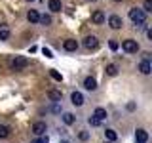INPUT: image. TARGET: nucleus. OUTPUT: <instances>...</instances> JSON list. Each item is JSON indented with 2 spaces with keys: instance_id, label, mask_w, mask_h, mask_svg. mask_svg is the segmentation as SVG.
Here are the masks:
<instances>
[{
  "instance_id": "nucleus-30",
  "label": "nucleus",
  "mask_w": 152,
  "mask_h": 143,
  "mask_svg": "<svg viewBox=\"0 0 152 143\" xmlns=\"http://www.w3.org/2000/svg\"><path fill=\"white\" fill-rule=\"evenodd\" d=\"M51 111H53V113H59V111H61V109H59V105H57V103H55V105H53V107H51Z\"/></svg>"
},
{
  "instance_id": "nucleus-14",
  "label": "nucleus",
  "mask_w": 152,
  "mask_h": 143,
  "mask_svg": "<svg viewBox=\"0 0 152 143\" xmlns=\"http://www.w3.org/2000/svg\"><path fill=\"white\" fill-rule=\"evenodd\" d=\"M93 116H95V118H99V120L103 122L104 118L108 116V113H107V109H104V107H97V109L93 111Z\"/></svg>"
},
{
  "instance_id": "nucleus-19",
  "label": "nucleus",
  "mask_w": 152,
  "mask_h": 143,
  "mask_svg": "<svg viewBox=\"0 0 152 143\" xmlns=\"http://www.w3.org/2000/svg\"><path fill=\"white\" fill-rule=\"evenodd\" d=\"M104 137H107V141H116L118 139V133L114 132V130H110V128H107V130H104Z\"/></svg>"
},
{
  "instance_id": "nucleus-27",
  "label": "nucleus",
  "mask_w": 152,
  "mask_h": 143,
  "mask_svg": "<svg viewBox=\"0 0 152 143\" xmlns=\"http://www.w3.org/2000/svg\"><path fill=\"white\" fill-rule=\"evenodd\" d=\"M31 143H50V139H48V136H44V137H38V139H32Z\"/></svg>"
},
{
  "instance_id": "nucleus-26",
  "label": "nucleus",
  "mask_w": 152,
  "mask_h": 143,
  "mask_svg": "<svg viewBox=\"0 0 152 143\" xmlns=\"http://www.w3.org/2000/svg\"><path fill=\"white\" fill-rule=\"evenodd\" d=\"M78 139H80V141H88V139H89V132L82 130V132L78 133Z\"/></svg>"
},
{
  "instance_id": "nucleus-8",
  "label": "nucleus",
  "mask_w": 152,
  "mask_h": 143,
  "mask_svg": "<svg viewBox=\"0 0 152 143\" xmlns=\"http://www.w3.org/2000/svg\"><path fill=\"white\" fill-rule=\"evenodd\" d=\"M70 101H72L74 107H82V105L86 103V99H84V95L80 92H72V94H70Z\"/></svg>"
},
{
  "instance_id": "nucleus-18",
  "label": "nucleus",
  "mask_w": 152,
  "mask_h": 143,
  "mask_svg": "<svg viewBox=\"0 0 152 143\" xmlns=\"http://www.w3.org/2000/svg\"><path fill=\"white\" fill-rule=\"evenodd\" d=\"M10 35H12V32H10V27L8 25H0V40H8Z\"/></svg>"
},
{
  "instance_id": "nucleus-21",
  "label": "nucleus",
  "mask_w": 152,
  "mask_h": 143,
  "mask_svg": "<svg viewBox=\"0 0 152 143\" xmlns=\"http://www.w3.org/2000/svg\"><path fill=\"white\" fill-rule=\"evenodd\" d=\"M38 23H40V25H44V27H48V25H51V17L50 15H40V19H38Z\"/></svg>"
},
{
  "instance_id": "nucleus-31",
  "label": "nucleus",
  "mask_w": 152,
  "mask_h": 143,
  "mask_svg": "<svg viewBox=\"0 0 152 143\" xmlns=\"http://www.w3.org/2000/svg\"><path fill=\"white\" fill-rule=\"evenodd\" d=\"M59 143H69V141H66V139H61V141H59Z\"/></svg>"
},
{
  "instance_id": "nucleus-28",
  "label": "nucleus",
  "mask_w": 152,
  "mask_h": 143,
  "mask_svg": "<svg viewBox=\"0 0 152 143\" xmlns=\"http://www.w3.org/2000/svg\"><path fill=\"white\" fill-rule=\"evenodd\" d=\"M42 54H44L46 57H50V59L53 57V54H51V50H50V48H42Z\"/></svg>"
},
{
  "instance_id": "nucleus-10",
  "label": "nucleus",
  "mask_w": 152,
  "mask_h": 143,
  "mask_svg": "<svg viewBox=\"0 0 152 143\" xmlns=\"http://www.w3.org/2000/svg\"><path fill=\"white\" fill-rule=\"evenodd\" d=\"M46 130H48V124H46V122H42V120H38V122L32 124V132H34L36 136H42V133H44Z\"/></svg>"
},
{
  "instance_id": "nucleus-34",
  "label": "nucleus",
  "mask_w": 152,
  "mask_h": 143,
  "mask_svg": "<svg viewBox=\"0 0 152 143\" xmlns=\"http://www.w3.org/2000/svg\"><path fill=\"white\" fill-rule=\"evenodd\" d=\"M104 143H112V141H104Z\"/></svg>"
},
{
  "instance_id": "nucleus-17",
  "label": "nucleus",
  "mask_w": 152,
  "mask_h": 143,
  "mask_svg": "<svg viewBox=\"0 0 152 143\" xmlns=\"http://www.w3.org/2000/svg\"><path fill=\"white\" fill-rule=\"evenodd\" d=\"M27 19H28V23H38V19H40V13H38L36 10H28Z\"/></svg>"
},
{
  "instance_id": "nucleus-15",
  "label": "nucleus",
  "mask_w": 152,
  "mask_h": 143,
  "mask_svg": "<svg viewBox=\"0 0 152 143\" xmlns=\"http://www.w3.org/2000/svg\"><path fill=\"white\" fill-rule=\"evenodd\" d=\"M48 99H51L53 103H59L61 101V92L59 90H48Z\"/></svg>"
},
{
  "instance_id": "nucleus-35",
  "label": "nucleus",
  "mask_w": 152,
  "mask_h": 143,
  "mask_svg": "<svg viewBox=\"0 0 152 143\" xmlns=\"http://www.w3.org/2000/svg\"><path fill=\"white\" fill-rule=\"evenodd\" d=\"M27 2H32V0H27Z\"/></svg>"
},
{
  "instance_id": "nucleus-25",
  "label": "nucleus",
  "mask_w": 152,
  "mask_h": 143,
  "mask_svg": "<svg viewBox=\"0 0 152 143\" xmlns=\"http://www.w3.org/2000/svg\"><path fill=\"white\" fill-rule=\"evenodd\" d=\"M50 74H51V78H53V80H57V82H61V80H63V76L57 73L55 69H51V71H50Z\"/></svg>"
},
{
  "instance_id": "nucleus-5",
  "label": "nucleus",
  "mask_w": 152,
  "mask_h": 143,
  "mask_svg": "<svg viewBox=\"0 0 152 143\" xmlns=\"http://www.w3.org/2000/svg\"><path fill=\"white\" fill-rule=\"evenodd\" d=\"M84 48L86 50H97V46H99V40H97V36H93V35H89V36H86L84 38Z\"/></svg>"
},
{
  "instance_id": "nucleus-11",
  "label": "nucleus",
  "mask_w": 152,
  "mask_h": 143,
  "mask_svg": "<svg viewBox=\"0 0 152 143\" xmlns=\"http://www.w3.org/2000/svg\"><path fill=\"white\" fill-rule=\"evenodd\" d=\"M135 139H137V143H146V141H148V132L142 130V128H139V130L135 132Z\"/></svg>"
},
{
  "instance_id": "nucleus-12",
  "label": "nucleus",
  "mask_w": 152,
  "mask_h": 143,
  "mask_svg": "<svg viewBox=\"0 0 152 143\" xmlns=\"http://www.w3.org/2000/svg\"><path fill=\"white\" fill-rule=\"evenodd\" d=\"M139 71L142 74H150L152 73V65H150V59H142L139 63Z\"/></svg>"
},
{
  "instance_id": "nucleus-4",
  "label": "nucleus",
  "mask_w": 152,
  "mask_h": 143,
  "mask_svg": "<svg viewBox=\"0 0 152 143\" xmlns=\"http://www.w3.org/2000/svg\"><path fill=\"white\" fill-rule=\"evenodd\" d=\"M108 27L114 29V31H118V29L124 27V19L120 15H116V13H112V15L108 17Z\"/></svg>"
},
{
  "instance_id": "nucleus-32",
  "label": "nucleus",
  "mask_w": 152,
  "mask_h": 143,
  "mask_svg": "<svg viewBox=\"0 0 152 143\" xmlns=\"http://www.w3.org/2000/svg\"><path fill=\"white\" fill-rule=\"evenodd\" d=\"M112 2H122V0H112Z\"/></svg>"
},
{
  "instance_id": "nucleus-16",
  "label": "nucleus",
  "mask_w": 152,
  "mask_h": 143,
  "mask_svg": "<svg viewBox=\"0 0 152 143\" xmlns=\"http://www.w3.org/2000/svg\"><path fill=\"white\" fill-rule=\"evenodd\" d=\"M118 71H120V69H118V65H114V63H108L107 67H104V73H107L108 76H116Z\"/></svg>"
},
{
  "instance_id": "nucleus-13",
  "label": "nucleus",
  "mask_w": 152,
  "mask_h": 143,
  "mask_svg": "<svg viewBox=\"0 0 152 143\" xmlns=\"http://www.w3.org/2000/svg\"><path fill=\"white\" fill-rule=\"evenodd\" d=\"M48 10L53 12V13H57V12L63 10V4H61V0H50V2H48Z\"/></svg>"
},
{
  "instance_id": "nucleus-7",
  "label": "nucleus",
  "mask_w": 152,
  "mask_h": 143,
  "mask_svg": "<svg viewBox=\"0 0 152 143\" xmlns=\"http://www.w3.org/2000/svg\"><path fill=\"white\" fill-rule=\"evenodd\" d=\"M63 50L65 52H76L78 50V40H74V38H66L63 42Z\"/></svg>"
},
{
  "instance_id": "nucleus-33",
  "label": "nucleus",
  "mask_w": 152,
  "mask_h": 143,
  "mask_svg": "<svg viewBox=\"0 0 152 143\" xmlns=\"http://www.w3.org/2000/svg\"><path fill=\"white\" fill-rule=\"evenodd\" d=\"M88 2H95V0H88Z\"/></svg>"
},
{
  "instance_id": "nucleus-3",
  "label": "nucleus",
  "mask_w": 152,
  "mask_h": 143,
  "mask_svg": "<svg viewBox=\"0 0 152 143\" xmlns=\"http://www.w3.org/2000/svg\"><path fill=\"white\" fill-rule=\"evenodd\" d=\"M122 50L126 52V54H137V52H139V42L133 40V38H126V40L122 42Z\"/></svg>"
},
{
  "instance_id": "nucleus-6",
  "label": "nucleus",
  "mask_w": 152,
  "mask_h": 143,
  "mask_svg": "<svg viewBox=\"0 0 152 143\" xmlns=\"http://www.w3.org/2000/svg\"><path fill=\"white\" fill-rule=\"evenodd\" d=\"M91 21L95 23V25H103V23L107 21V15H104L103 10H95V12L91 13Z\"/></svg>"
},
{
  "instance_id": "nucleus-29",
  "label": "nucleus",
  "mask_w": 152,
  "mask_h": 143,
  "mask_svg": "<svg viewBox=\"0 0 152 143\" xmlns=\"http://www.w3.org/2000/svg\"><path fill=\"white\" fill-rule=\"evenodd\" d=\"M108 46H110V50H112V52H116V50H118V42L114 40V38H112L110 42H108Z\"/></svg>"
},
{
  "instance_id": "nucleus-9",
  "label": "nucleus",
  "mask_w": 152,
  "mask_h": 143,
  "mask_svg": "<svg viewBox=\"0 0 152 143\" xmlns=\"http://www.w3.org/2000/svg\"><path fill=\"white\" fill-rule=\"evenodd\" d=\"M84 88L89 90V92H95V90H97V80H95L93 76H86L84 78Z\"/></svg>"
},
{
  "instance_id": "nucleus-23",
  "label": "nucleus",
  "mask_w": 152,
  "mask_h": 143,
  "mask_svg": "<svg viewBox=\"0 0 152 143\" xmlns=\"http://www.w3.org/2000/svg\"><path fill=\"white\" fill-rule=\"evenodd\" d=\"M88 124H89V126H93V128H95V126H101V120H99V118H95L93 114H91V116L88 118Z\"/></svg>"
},
{
  "instance_id": "nucleus-22",
  "label": "nucleus",
  "mask_w": 152,
  "mask_h": 143,
  "mask_svg": "<svg viewBox=\"0 0 152 143\" xmlns=\"http://www.w3.org/2000/svg\"><path fill=\"white\" fill-rule=\"evenodd\" d=\"M8 136H10V128L4 126V124H0V139H6Z\"/></svg>"
},
{
  "instance_id": "nucleus-1",
  "label": "nucleus",
  "mask_w": 152,
  "mask_h": 143,
  "mask_svg": "<svg viewBox=\"0 0 152 143\" xmlns=\"http://www.w3.org/2000/svg\"><path fill=\"white\" fill-rule=\"evenodd\" d=\"M28 67V59L25 55H15L10 59V69L12 71H25Z\"/></svg>"
},
{
  "instance_id": "nucleus-20",
  "label": "nucleus",
  "mask_w": 152,
  "mask_h": 143,
  "mask_svg": "<svg viewBox=\"0 0 152 143\" xmlns=\"http://www.w3.org/2000/svg\"><path fill=\"white\" fill-rule=\"evenodd\" d=\"M61 118H63V122L66 124V126H70V124H74V120H76L72 113H63V116H61Z\"/></svg>"
},
{
  "instance_id": "nucleus-2",
  "label": "nucleus",
  "mask_w": 152,
  "mask_h": 143,
  "mask_svg": "<svg viewBox=\"0 0 152 143\" xmlns=\"http://www.w3.org/2000/svg\"><path fill=\"white\" fill-rule=\"evenodd\" d=\"M127 15H129V19L135 23V25L137 23H145L146 21V12H142V8H131Z\"/></svg>"
},
{
  "instance_id": "nucleus-24",
  "label": "nucleus",
  "mask_w": 152,
  "mask_h": 143,
  "mask_svg": "<svg viewBox=\"0 0 152 143\" xmlns=\"http://www.w3.org/2000/svg\"><path fill=\"white\" fill-rule=\"evenodd\" d=\"M142 12H152V0H145V4H142Z\"/></svg>"
}]
</instances>
